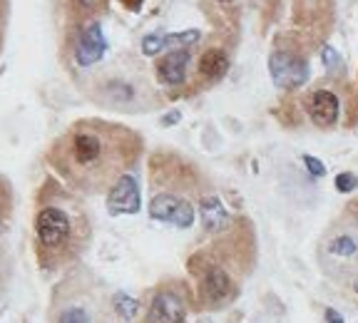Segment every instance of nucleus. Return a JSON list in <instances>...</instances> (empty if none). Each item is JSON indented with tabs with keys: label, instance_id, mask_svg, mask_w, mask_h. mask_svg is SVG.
I'll use <instances>...</instances> for the list:
<instances>
[{
	"label": "nucleus",
	"instance_id": "nucleus-3",
	"mask_svg": "<svg viewBox=\"0 0 358 323\" xmlns=\"http://www.w3.org/2000/svg\"><path fill=\"white\" fill-rule=\"evenodd\" d=\"M50 323H122L112 308V296L100 286H87L80 279L57 286L50 308Z\"/></svg>",
	"mask_w": 358,
	"mask_h": 323
},
{
	"label": "nucleus",
	"instance_id": "nucleus-14",
	"mask_svg": "<svg viewBox=\"0 0 358 323\" xmlns=\"http://www.w3.org/2000/svg\"><path fill=\"white\" fill-rule=\"evenodd\" d=\"M227 70H229V57H227V52L224 50H219V48H209L207 52H201L196 73L207 80V82H217V80H222L224 75H227Z\"/></svg>",
	"mask_w": 358,
	"mask_h": 323
},
{
	"label": "nucleus",
	"instance_id": "nucleus-16",
	"mask_svg": "<svg viewBox=\"0 0 358 323\" xmlns=\"http://www.w3.org/2000/svg\"><path fill=\"white\" fill-rule=\"evenodd\" d=\"M112 308H115V313H117L122 321H132V318L137 316V311H140V301H134L132 296L120 291V294L112 296Z\"/></svg>",
	"mask_w": 358,
	"mask_h": 323
},
{
	"label": "nucleus",
	"instance_id": "nucleus-10",
	"mask_svg": "<svg viewBox=\"0 0 358 323\" xmlns=\"http://www.w3.org/2000/svg\"><path fill=\"white\" fill-rule=\"evenodd\" d=\"M306 112L316 127L329 129L338 122L341 105H338V97H336L331 89H313L306 100Z\"/></svg>",
	"mask_w": 358,
	"mask_h": 323
},
{
	"label": "nucleus",
	"instance_id": "nucleus-23",
	"mask_svg": "<svg viewBox=\"0 0 358 323\" xmlns=\"http://www.w3.org/2000/svg\"><path fill=\"white\" fill-rule=\"evenodd\" d=\"M217 3H231V0H217Z\"/></svg>",
	"mask_w": 358,
	"mask_h": 323
},
{
	"label": "nucleus",
	"instance_id": "nucleus-8",
	"mask_svg": "<svg viewBox=\"0 0 358 323\" xmlns=\"http://www.w3.org/2000/svg\"><path fill=\"white\" fill-rule=\"evenodd\" d=\"M150 217L157 219V222L174 224V227H179V229H189L192 222H194V206L187 199H182V196L162 192V194L152 196Z\"/></svg>",
	"mask_w": 358,
	"mask_h": 323
},
{
	"label": "nucleus",
	"instance_id": "nucleus-2",
	"mask_svg": "<svg viewBox=\"0 0 358 323\" xmlns=\"http://www.w3.org/2000/svg\"><path fill=\"white\" fill-rule=\"evenodd\" d=\"M87 241V219L75 206L48 204L35 214V244L43 268L70 264Z\"/></svg>",
	"mask_w": 358,
	"mask_h": 323
},
{
	"label": "nucleus",
	"instance_id": "nucleus-5",
	"mask_svg": "<svg viewBox=\"0 0 358 323\" xmlns=\"http://www.w3.org/2000/svg\"><path fill=\"white\" fill-rule=\"evenodd\" d=\"M192 268H196V299L204 308H222L234 296L239 294V286L231 279V273L212 257H196L192 261Z\"/></svg>",
	"mask_w": 358,
	"mask_h": 323
},
{
	"label": "nucleus",
	"instance_id": "nucleus-17",
	"mask_svg": "<svg viewBox=\"0 0 358 323\" xmlns=\"http://www.w3.org/2000/svg\"><path fill=\"white\" fill-rule=\"evenodd\" d=\"M321 60H324V65H326V70H329V73H336V70H341V57H338V52L334 50V48H329V45H326L324 50H321Z\"/></svg>",
	"mask_w": 358,
	"mask_h": 323
},
{
	"label": "nucleus",
	"instance_id": "nucleus-9",
	"mask_svg": "<svg viewBox=\"0 0 358 323\" xmlns=\"http://www.w3.org/2000/svg\"><path fill=\"white\" fill-rule=\"evenodd\" d=\"M140 184L132 174H122L107 192V209L110 214H137L140 212Z\"/></svg>",
	"mask_w": 358,
	"mask_h": 323
},
{
	"label": "nucleus",
	"instance_id": "nucleus-1",
	"mask_svg": "<svg viewBox=\"0 0 358 323\" xmlns=\"http://www.w3.org/2000/svg\"><path fill=\"white\" fill-rule=\"evenodd\" d=\"M142 137L129 127L105 120H80L52 142V169L73 189L85 194L110 192L122 174L140 159Z\"/></svg>",
	"mask_w": 358,
	"mask_h": 323
},
{
	"label": "nucleus",
	"instance_id": "nucleus-12",
	"mask_svg": "<svg viewBox=\"0 0 358 323\" xmlns=\"http://www.w3.org/2000/svg\"><path fill=\"white\" fill-rule=\"evenodd\" d=\"M196 40H199V30H185V33L174 35H145L142 38V52L145 55H157L162 50H187Z\"/></svg>",
	"mask_w": 358,
	"mask_h": 323
},
{
	"label": "nucleus",
	"instance_id": "nucleus-20",
	"mask_svg": "<svg viewBox=\"0 0 358 323\" xmlns=\"http://www.w3.org/2000/svg\"><path fill=\"white\" fill-rule=\"evenodd\" d=\"M8 206H10V196H8V187L0 179V217L8 212Z\"/></svg>",
	"mask_w": 358,
	"mask_h": 323
},
{
	"label": "nucleus",
	"instance_id": "nucleus-4",
	"mask_svg": "<svg viewBox=\"0 0 358 323\" xmlns=\"http://www.w3.org/2000/svg\"><path fill=\"white\" fill-rule=\"evenodd\" d=\"M319 261L331 276H358V224L331 229L319 249Z\"/></svg>",
	"mask_w": 358,
	"mask_h": 323
},
{
	"label": "nucleus",
	"instance_id": "nucleus-21",
	"mask_svg": "<svg viewBox=\"0 0 358 323\" xmlns=\"http://www.w3.org/2000/svg\"><path fill=\"white\" fill-rule=\"evenodd\" d=\"M324 318H326V323H343V316H341V313H336L334 308H326Z\"/></svg>",
	"mask_w": 358,
	"mask_h": 323
},
{
	"label": "nucleus",
	"instance_id": "nucleus-18",
	"mask_svg": "<svg viewBox=\"0 0 358 323\" xmlns=\"http://www.w3.org/2000/svg\"><path fill=\"white\" fill-rule=\"evenodd\" d=\"M356 187H358V177H356V174L343 172V174H338V177H336V189L343 192V194H346V192H353Z\"/></svg>",
	"mask_w": 358,
	"mask_h": 323
},
{
	"label": "nucleus",
	"instance_id": "nucleus-6",
	"mask_svg": "<svg viewBox=\"0 0 358 323\" xmlns=\"http://www.w3.org/2000/svg\"><path fill=\"white\" fill-rule=\"evenodd\" d=\"M187 294L182 284H164L155 291L142 323H185Z\"/></svg>",
	"mask_w": 358,
	"mask_h": 323
},
{
	"label": "nucleus",
	"instance_id": "nucleus-11",
	"mask_svg": "<svg viewBox=\"0 0 358 323\" xmlns=\"http://www.w3.org/2000/svg\"><path fill=\"white\" fill-rule=\"evenodd\" d=\"M105 50L107 40L105 33H102V25L100 22H90L87 28L80 33L78 48H75V60H78L80 67H90L105 57Z\"/></svg>",
	"mask_w": 358,
	"mask_h": 323
},
{
	"label": "nucleus",
	"instance_id": "nucleus-13",
	"mask_svg": "<svg viewBox=\"0 0 358 323\" xmlns=\"http://www.w3.org/2000/svg\"><path fill=\"white\" fill-rule=\"evenodd\" d=\"M187 67H189V52L172 50L157 62V78L164 85H182L187 78Z\"/></svg>",
	"mask_w": 358,
	"mask_h": 323
},
{
	"label": "nucleus",
	"instance_id": "nucleus-22",
	"mask_svg": "<svg viewBox=\"0 0 358 323\" xmlns=\"http://www.w3.org/2000/svg\"><path fill=\"white\" fill-rule=\"evenodd\" d=\"M353 291H356V294H358V276H356V279H353Z\"/></svg>",
	"mask_w": 358,
	"mask_h": 323
},
{
	"label": "nucleus",
	"instance_id": "nucleus-19",
	"mask_svg": "<svg viewBox=\"0 0 358 323\" xmlns=\"http://www.w3.org/2000/svg\"><path fill=\"white\" fill-rule=\"evenodd\" d=\"M303 164H306V167H308V172H311L313 177H324V174H326L324 162H321V159H316V157L306 155V157H303Z\"/></svg>",
	"mask_w": 358,
	"mask_h": 323
},
{
	"label": "nucleus",
	"instance_id": "nucleus-24",
	"mask_svg": "<svg viewBox=\"0 0 358 323\" xmlns=\"http://www.w3.org/2000/svg\"><path fill=\"white\" fill-rule=\"evenodd\" d=\"M80 3H90V0H80Z\"/></svg>",
	"mask_w": 358,
	"mask_h": 323
},
{
	"label": "nucleus",
	"instance_id": "nucleus-7",
	"mask_svg": "<svg viewBox=\"0 0 358 323\" xmlns=\"http://www.w3.org/2000/svg\"><path fill=\"white\" fill-rule=\"evenodd\" d=\"M268 75L279 89H296L308 80V65L294 52L276 50L268 57Z\"/></svg>",
	"mask_w": 358,
	"mask_h": 323
},
{
	"label": "nucleus",
	"instance_id": "nucleus-15",
	"mask_svg": "<svg viewBox=\"0 0 358 323\" xmlns=\"http://www.w3.org/2000/svg\"><path fill=\"white\" fill-rule=\"evenodd\" d=\"M199 214H201V224H204L207 231H222L229 224V214H227L224 204L219 201V196H204L199 201Z\"/></svg>",
	"mask_w": 358,
	"mask_h": 323
}]
</instances>
